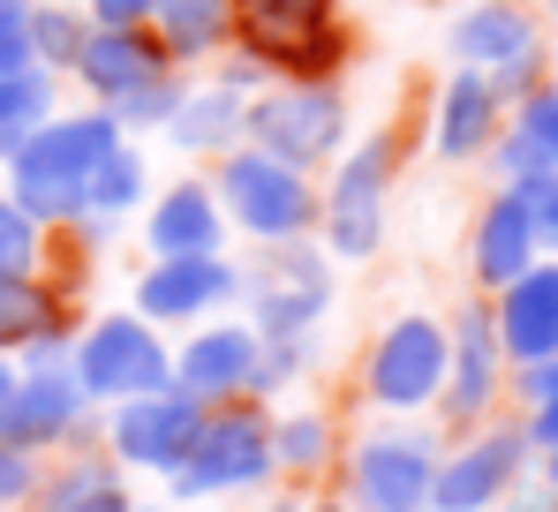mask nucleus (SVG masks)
<instances>
[{
	"mask_svg": "<svg viewBox=\"0 0 558 512\" xmlns=\"http://www.w3.org/2000/svg\"><path fill=\"white\" fill-rule=\"evenodd\" d=\"M227 61L265 84H348L363 61V23L348 0H234Z\"/></svg>",
	"mask_w": 558,
	"mask_h": 512,
	"instance_id": "f257e3e1",
	"label": "nucleus"
},
{
	"mask_svg": "<svg viewBox=\"0 0 558 512\" xmlns=\"http://www.w3.org/2000/svg\"><path fill=\"white\" fill-rule=\"evenodd\" d=\"M408 151H415L408 121H377V129H363L332 167L317 173V234L310 242L332 256V264H371L385 249L392 188L408 173Z\"/></svg>",
	"mask_w": 558,
	"mask_h": 512,
	"instance_id": "f03ea898",
	"label": "nucleus"
},
{
	"mask_svg": "<svg viewBox=\"0 0 558 512\" xmlns=\"http://www.w3.org/2000/svg\"><path fill=\"white\" fill-rule=\"evenodd\" d=\"M121 144V129H113V113H98V106H61L15 159H0V188L46 227V234H61V227H76L84 219V196H92V173L106 167V151Z\"/></svg>",
	"mask_w": 558,
	"mask_h": 512,
	"instance_id": "7ed1b4c3",
	"label": "nucleus"
},
{
	"mask_svg": "<svg viewBox=\"0 0 558 512\" xmlns=\"http://www.w3.org/2000/svg\"><path fill=\"white\" fill-rule=\"evenodd\" d=\"M272 475V407L265 400H227V407H204V429L189 437L182 467L167 475V505H250L265 498Z\"/></svg>",
	"mask_w": 558,
	"mask_h": 512,
	"instance_id": "20e7f679",
	"label": "nucleus"
},
{
	"mask_svg": "<svg viewBox=\"0 0 558 512\" xmlns=\"http://www.w3.org/2000/svg\"><path fill=\"white\" fill-rule=\"evenodd\" d=\"M446 460V429L438 423H371L348 437L340 452V505L348 512H430V483Z\"/></svg>",
	"mask_w": 558,
	"mask_h": 512,
	"instance_id": "39448f33",
	"label": "nucleus"
},
{
	"mask_svg": "<svg viewBox=\"0 0 558 512\" xmlns=\"http://www.w3.org/2000/svg\"><path fill=\"white\" fill-rule=\"evenodd\" d=\"M332 302H340V264L317 242H279V249L242 256L234 317L257 340H317L325 317H332Z\"/></svg>",
	"mask_w": 558,
	"mask_h": 512,
	"instance_id": "423d86ee",
	"label": "nucleus"
},
{
	"mask_svg": "<svg viewBox=\"0 0 558 512\" xmlns=\"http://www.w3.org/2000/svg\"><path fill=\"white\" fill-rule=\"evenodd\" d=\"M446 69H475L513 106L551 76V23L536 0H461L446 23Z\"/></svg>",
	"mask_w": 558,
	"mask_h": 512,
	"instance_id": "0eeeda50",
	"label": "nucleus"
},
{
	"mask_svg": "<svg viewBox=\"0 0 558 512\" xmlns=\"http://www.w3.org/2000/svg\"><path fill=\"white\" fill-rule=\"evenodd\" d=\"M242 144L294 173H325L355 144V98L348 84H257Z\"/></svg>",
	"mask_w": 558,
	"mask_h": 512,
	"instance_id": "6e6552de",
	"label": "nucleus"
},
{
	"mask_svg": "<svg viewBox=\"0 0 558 512\" xmlns=\"http://www.w3.org/2000/svg\"><path fill=\"white\" fill-rule=\"evenodd\" d=\"M355 392H363V407L392 415V423H423L446 392V317L438 309L385 317L355 362Z\"/></svg>",
	"mask_w": 558,
	"mask_h": 512,
	"instance_id": "1a4fd4ad",
	"label": "nucleus"
},
{
	"mask_svg": "<svg viewBox=\"0 0 558 512\" xmlns=\"http://www.w3.org/2000/svg\"><path fill=\"white\" fill-rule=\"evenodd\" d=\"M211 173V188H219V211H227V227H234V242H250V249H279V242H310L317 234V173H294L265 159V151H227Z\"/></svg>",
	"mask_w": 558,
	"mask_h": 512,
	"instance_id": "9d476101",
	"label": "nucleus"
},
{
	"mask_svg": "<svg viewBox=\"0 0 558 512\" xmlns=\"http://www.w3.org/2000/svg\"><path fill=\"white\" fill-rule=\"evenodd\" d=\"M69 369L92 392V407H121V400H144V392L174 385V340L159 325H144L136 309H98L69 340Z\"/></svg>",
	"mask_w": 558,
	"mask_h": 512,
	"instance_id": "9b49d317",
	"label": "nucleus"
},
{
	"mask_svg": "<svg viewBox=\"0 0 558 512\" xmlns=\"http://www.w3.org/2000/svg\"><path fill=\"white\" fill-rule=\"evenodd\" d=\"M0 444H23L38 460L53 452H76V444H98V407L92 392L76 385L69 354H31L15 362V385L0 400Z\"/></svg>",
	"mask_w": 558,
	"mask_h": 512,
	"instance_id": "f8f14e48",
	"label": "nucleus"
},
{
	"mask_svg": "<svg viewBox=\"0 0 558 512\" xmlns=\"http://www.w3.org/2000/svg\"><path fill=\"white\" fill-rule=\"evenodd\" d=\"M506 346H498V325H490V294H461L446 309V392H438V429L461 437V429H483L490 415H506Z\"/></svg>",
	"mask_w": 558,
	"mask_h": 512,
	"instance_id": "ddd939ff",
	"label": "nucleus"
},
{
	"mask_svg": "<svg viewBox=\"0 0 558 512\" xmlns=\"http://www.w3.org/2000/svg\"><path fill=\"white\" fill-rule=\"evenodd\" d=\"M536 475V444L521 437L513 415H490L483 429L446 437L438 483H430V512H498L506 498H521Z\"/></svg>",
	"mask_w": 558,
	"mask_h": 512,
	"instance_id": "4468645a",
	"label": "nucleus"
},
{
	"mask_svg": "<svg viewBox=\"0 0 558 512\" xmlns=\"http://www.w3.org/2000/svg\"><path fill=\"white\" fill-rule=\"evenodd\" d=\"M242 294V256H144L129 279V309L159 332H196L211 317H234Z\"/></svg>",
	"mask_w": 558,
	"mask_h": 512,
	"instance_id": "2eb2a0df",
	"label": "nucleus"
},
{
	"mask_svg": "<svg viewBox=\"0 0 558 512\" xmlns=\"http://www.w3.org/2000/svg\"><path fill=\"white\" fill-rule=\"evenodd\" d=\"M265 84L257 69L242 61H211L204 76H189L182 106L167 113L159 144L182 159V167H219L227 151H242V121H250V90Z\"/></svg>",
	"mask_w": 558,
	"mask_h": 512,
	"instance_id": "dca6fc26",
	"label": "nucleus"
},
{
	"mask_svg": "<svg viewBox=\"0 0 558 512\" xmlns=\"http://www.w3.org/2000/svg\"><path fill=\"white\" fill-rule=\"evenodd\" d=\"M204 429V407L182 400L174 385L167 392H144V400H121V407H98V444L121 475H174L189 452V437Z\"/></svg>",
	"mask_w": 558,
	"mask_h": 512,
	"instance_id": "f3484780",
	"label": "nucleus"
},
{
	"mask_svg": "<svg viewBox=\"0 0 558 512\" xmlns=\"http://www.w3.org/2000/svg\"><path fill=\"white\" fill-rule=\"evenodd\" d=\"M84 325V294L61 264L31 271V279H0V354L31 362V354H69Z\"/></svg>",
	"mask_w": 558,
	"mask_h": 512,
	"instance_id": "a211bd4d",
	"label": "nucleus"
},
{
	"mask_svg": "<svg viewBox=\"0 0 558 512\" xmlns=\"http://www.w3.org/2000/svg\"><path fill=\"white\" fill-rule=\"evenodd\" d=\"M136 242H144V256H227L234 227H227V211H219L211 173L189 167V173H174V181H159L151 204L136 211Z\"/></svg>",
	"mask_w": 558,
	"mask_h": 512,
	"instance_id": "6ab92c4d",
	"label": "nucleus"
},
{
	"mask_svg": "<svg viewBox=\"0 0 558 512\" xmlns=\"http://www.w3.org/2000/svg\"><path fill=\"white\" fill-rule=\"evenodd\" d=\"M257 354L265 340L242 325V317H211L174 340V392L196 407H227V400H250L257 392Z\"/></svg>",
	"mask_w": 558,
	"mask_h": 512,
	"instance_id": "aec40b11",
	"label": "nucleus"
},
{
	"mask_svg": "<svg viewBox=\"0 0 558 512\" xmlns=\"http://www.w3.org/2000/svg\"><path fill=\"white\" fill-rule=\"evenodd\" d=\"M167 76H182V69L167 61V46L151 31H92L84 53H76V69H69V90L84 106H98V113H121L144 90H159Z\"/></svg>",
	"mask_w": 558,
	"mask_h": 512,
	"instance_id": "412c9836",
	"label": "nucleus"
},
{
	"mask_svg": "<svg viewBox=\"0 0 558 512\" xmlns=\"http://www.w3.org/2000/svg\"><path fill=\"white\" fill-rule=\"evenodd\" d=\"M506 129V98L490 90V76L475 69H446L430 90V113H423V151L438 167H483V151L498 144Z\"/></svg>",
	"mask_w": 558,
	"mask_h": 512,
	"instance_id": "4be33fe9",
	"label": "nucleus"
},
{
	"mask_svg": "<svg viewBox=\"0 0 558 512\" xmlns=\"http://www.w3.org/2000/svg\"><path fill=\"white\" fill-rule=\"evenodd\" d=\"M536 256H544V242H536L529 204H521L513 188H490V196L475 204V219H468V279H475V294L513 287Z\"/></svg>",
	"mask_w": 558,
	"mask_h": 512,
	"instance_id": "5701e85b",
	"label": "nucleus"
},
{
	"mask_svg": "<svg viewBox=\"0 0 558 512\" xmlns=\"http://www.w3.org/2000/svg\"><path fill=\"white\" fill-rule=\"evenodd\" d=\"M490 325H498V346H506L513 369L551 362L558 354V256H536L513 287L490 294Z\"/></svg>",
	"mask_w": 558,
	"mask_h": 512,
	"instance_id": "b1692460",
	"label": "nucleus"
},
{
	"mask_svg": "<svg viewBox=\"0 0 558 512\" xmlns=\"http://www.w3.org/2000/svg\"><path fill=\"white\" fill-rule=\"evenodd\" d=\"M31 512H136V475H121V467L106 460V444L53 452Z\"/></svg>",
	"mask_w": 558,
	"mask_h": 512,
	"instance_id": "393cba45",
	"label": "nucleus"
},
{
	"mask_svg": "<svg viewBox=\"0 0 558 512\" xmlns=\"http://www.w3.org/2000/svg\"><path fill=\"white\" fill-rule=\"evenodd\" d=\"M348 429L332 407H272V475L287 490H325L340 475Z\"/></svg>",
	"mask_w": 558,
	"mask_h": 512,
	"instance_id": "a878e982",
	"label": "nucleus"
},
{
	"mask_svg": "<svg viewBox=\"0 0 558 512\" xmlns=\"http://www.w3.org/2000/svg\"><path fill=\"white\" fill-rule=\"evenodd\" d=\"M227 31H234V0H159L151 15V38L167 46L182 76H204L211 61H227Z\"/></svg>",
	"mask_w": 558,
	"mask_h": 512,
	"instance_id": "bb28decb",
	"label": "nucleus"
},
{
	"mask_svg": "<svg viewBox=\"0 0 558 512\" xmlns=\"http://www.w3.org/2000/svg\"><path fill=\"white\" fill-rule=\"evenodd\" d=\"M151 159H144V144L136 136H121L113 151H106V167L92 173V196H84V219H106V227H129L144 204H151Z\"/></svg>",
	"mask_w": 558,
	"mask_h": 512,
	"instance_id": "cd10ccee",
	"label": "nucleus"
},
{
	"mask_svg": "<svg viewBox=\"0 0 558 512\" xmlns=\"http://www.w3.org/2000/svg\"><path fill=\"white\" fill-rule=\"evenodd\" d=\"M61 106H69V84H61L53 69H15V76H0V159H15Z\"/></svg>",
	"mask_w": 558,
	"mask_h": 512,
	"instance_id": "c85d7f7f",
	"label": "nucleus"
},
{
	"mask_svg": "<svg viewBox=\"0 0 558 512\" xmlns=\"http://www.w3.org/2000/svg\"><path fill=\"white\" fill-rule=\"evenodd\" d=\"M84 38H92V15H84L76 0H31V61H38V69H53V76L69 84Z\"/></svg>",
	"mask_w": 558,
	"mask_h": 512,
	"instance_id": "c756f323",
	"label": "nucleus"
},
{
	"mask_svg": "<svg viewBox=\"0 0 558 512\" xmlns=\"http://www.w3.org/2000/svg\"><path fill=\"white\" fill-rule=\"evenodd\" d=\"M506 407H513V423H521V437H529L536 452H551L558 444V354L506 377Z\"/></svg>",
	"mask_w": 558,
	"mask_h": 512,
	"instance_id": "7c9ffc66",
	"label": "nucleus"
},
{
	"mask_svg": "<svg viewBox=\"0 0 558 512\" xmlns=\"http://www.w3.org/2000/svg\"><path fill=\"white\" fill-rule=\"evenodd\" d=\"M53 264V234L0 188V279H31V271H46Z\"/></svg>",
	"mask_w": 558,
	"mask_h": 512,
	"instance_id": "2f4dec72",
	"label": "nucleus"
},
{
	"mask_svg": "<svg viewBox=\"0 0 558 512\" xmlns=\"http://www.w3.org/2000/svg\"><path fill=\"white\" fill-rule=\"evenodd\" d=\"M506 129H513V136H521V144L558 173V84H551V76L529 90V98H513V106H506Z\"/></svg>",
	"mask_w": 558,
	"mask_h": 512,
	"instance_id": "473e14b6",
	"label": "nucleus"
},
{
	"mask_svg": "<svg viewBox=\"0 0 558 512\" xmlns=\"http://www.w3.org/2000/svg\"><path fill=\"white\" fill-rule=\"evenodd\" d=\"M310 369H317V340H265V354H257V392L250 400L272 407L279 392H294Z\"/></svg>",
	"mask_w": 558,
	"mask_h": 512,
	"instance_id": "72a5a7b5",
	"label": "nucleus"
},
{
	"mask_svg": "<svg viewBox=\"0 0 558 512\" xmlns=\"http://www.w3.org/2000/svg\"><path fill=\"white\" fill-rule=\"evenodd\" d=\"M38 483H46V460L23 444H0V512H31Z\"/></svg>",
	"mask_w": 558,
	"mask_h": 512,
	"instance_id": "f704fd0d",
	"label": "nucleus"
},
{
	"mask_svg": "<svg viewBox=\"0 0 558 512\" xmlns=\"http://www.w3.org/2000/svg\"><path fill=\"white\" fill-rule=\"evenodd\" d=\"M38 69L31 61V0H0V76Z\"/></svg>",
	"mask_w": 558,
	"mask_h": 512,
	"instance_id": "c9c22d12",
	"label": "nucleus"
},
{
	"mask_svg": "<svg viewBox=\"0 0 558 512\" xmlns=\"http://www.w3.org/2000/svg\"><path fill=\"white\" fill-rule=\"evenodd\" d=\"M92 15V31H151L159 0H76Z\"/></svg>",
	"mask_w": 558,
	"mask_h": 512,
	"instance_id": "e433bc0d",
	"label": "nucleus"
},
{
	"mask_svg": "<svg viewBox=\"0 0 558 512\" xmlns=\"http://www.w3.org/2000/svg\"><path fill=\"white\" fill-rule=\"evenodd\" d=\"M529 219H536V242H544V256H558V181L529 196Z\"/></svg>",
	"mask_w": 558,
	"mask_h": 512,
	"instance_id": "4c0bfd02",
	"label": "nucleus"
},
{
	"mask_svg": "<svg viewBox=\"0 0 558 512\" xmlns=\"http://www.w3.org/2000/svg\"><path fill=\"white\" fill-rule=\"evenodd\" d=\"M310 498H317V490H287V483H272L265 498H250V512H302Z\"/></svg>",
	"mask_w": 558,
	"mask_h": 512,
	"instance_id": "58836bf2",
	"label": "nucleus"
},
{
	"mask_svg": "<svg viewBox=\"0 0 558 512\" xmlns=\"http://www.w3.org/2000/svg\"><path fill=\"white\" fill-rule=\"evenodd\" d=\"M498 512H558V498L551 490H521V498H506Z\"/></svg>",
	"mask_w": 558,
	"mask_h": 512,
	"instance_id": "ea45409f",
	"label": "nucleus"
},
{
	"mask_svg": "<svg viewBox=\"0 0 558 512\" xmlns=\"http://www.w3.org/2000/svg\"><path fill=\"white\" fill-rule=\"evenodd\" d=\"M536 490H551V498H558V444H551V452H536Z\"/></svg>",
	"mask_w": 558,
	"mask_h": 512,
	"instance_id": "a19ab883",
	"label": "nucleus"
},
{
	"mask_svg": "<svg viewBox=\"0 0 558 512\" xmlns=\"http://www.w3.org/2000/svg\"><path fill=\"white\" fill-rule=\"evenodd\" d=\"M302 512H348V505H340L332 490H317V498H310V505H302Z\"/></svg>",
	"mask_w": 558,
	"mask_h": 512,
	"instance_id": "79ce46f5",
	"label": "nucleus"
},
{
	"mask_svg": "<svg viewBox=\"0 0 558 512\" xmlns=\"http://www.w3.org/2000/svg\"><path fill=\"white\" fill-rule=\"evenodd\" d=\"M8 385H15V362H8V354H0V400H8Z\"/></svg>",
	"mask_w": 558,
	"mask_h": 512,
	"instance_id": "37998d69",
	"label": "nucleus"
},
{
	"mask_svg": "<svg viewBox=\"0 0 558 512\" xmlns=\"http://www.w3.org/2000/svg\"><path fill=\"white\" fill-rule=\"evenodd\" d=\"M551 84H558V15H551Z\"/></svg>",
	"mask_w": 558,
	"mask_h": 512,
	"instance_id": "c03bdc74",
	"label": "nucleus"
},
{
	"mask_svg": "<svg viewBox=\"0 0 558 512\" xmlns=\"http://www.w3.org/2000/svg\"><path fill=\"white\" fill-rule=\"evenodd\" d=\"M136 512H174V505H144V498H136Z\"/></svg>",
	"mask_w": 558,
	"mask_h": 512,
	"instance_id": "a18cd8bd",
	"label": "nucleus"
},
{
	"mask_svg": "<svg viewBox=\"0 0 558 512\" xmlns=\"http://www.w3.org/2000/svg\"><path fill=\"white\" fill-rule=\"evenodd\" d=\"M544 8H551V15H558V0H544Z\"/></svg>",
	"mask_w": 558,
	"mask_h": 512,
	"instance_id": "49530a36",
	"label": "nucleus"
}]
</instances>
